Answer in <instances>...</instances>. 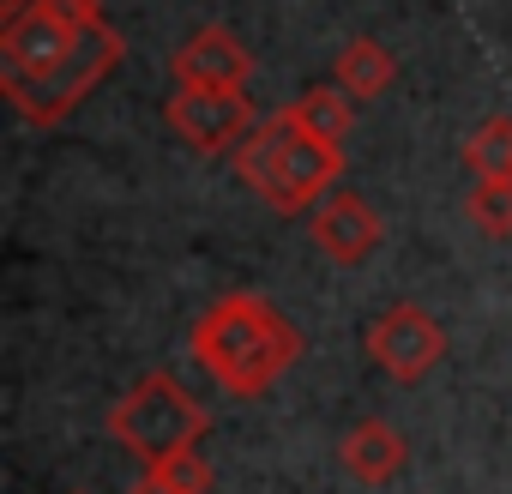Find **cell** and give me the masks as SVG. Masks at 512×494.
<instances>
[{"instance_id":"6da1fadb","label":"cell","mask_w":512,"mask_h":494,"mask_svg":"<svg viewBox=\"0 0 512 494\" xmlns=\"http://www.w3.org/2000/svg\"><path fill=\"white\" fill-rule=\"evenodd\" d=\"M187 350L229 398H266L302 362V332L284 320V308L272 296L241 290V296L211 302L193 320Z\"/></svg>"},{"instance_id":"7a4b0ae2","label":"cell","mask_w":512,"mask_h":494,"mask_svg":"<svg viewBox=\"0 0 512 494\" xmlns=\"http://www.w3.org/2000/svg\"><path fill=\"white\" fill-rule=\"evenodd\" d=\"M235 175L260 193L278 217H308L344 175V145L314 139L290 109L266 115L235 151Z\"/></svg>"},{"instance_id":"3957f363","label":"cell","mask_w":512,"mask_h":494,"mask_svg":"<svg viewBox=\"0 0 512 494\" xmlns=\"http://www.w3.org/2000/svg\"><path fill=\"white\" fill-rule=\"evenodd\" d=\"M103 25V0H7L0 7V85L55 73Z\"/></svg>"},{"instance_id":"277c9868","label":"cell","mask_w":512,"mask_h":494,"mask_svg":"<svg viewBox=\"0 0 512 494\" xmlns=\"http://www.w3.org/2000/svg\"><path fill=\"white\" fill-rule=\"evenodd\" d=\"M211 428V416L199 410V398H187L175 386V374L151 368L139 386H127L109 410V434L139 458V464H163L187 446H199V434Z\"/></svg>"},{"instance_id":"5b68a950","label":"cell","mask_w":512,"mask_h":494,"mask_svg":"<svg viewBox=\"0 0 512 494\" xmlns=\"http://www.w3.org/2000/svg\"><path fill=\"white\" fill-rule=\"evenodd\" d=\"M121 55H127V43H121V31L103 19V25H91V37H85L55 73L25 79V85H0V91H7V103H13L31 127H61V121L121 67Z\"/></svg>"},{"instance_id":"8992f818","label":"cell","mask_w":512,"mask_h":494,"mask_svg":"<svg viewBox=\"0 0 512 494\" xmlns=\"http://www.w3.org/2000/svg\"><path fill=\"white\" fill-rule=\"evenodd\" d=\"M163 115L181 133V145H193L199 157H229L260 127V109H253L247 91H217V85H181L163 103Z\"/></svg>"},{"instance_id":"52a82bcc","label":"cell","mask_w":512,"mask_h":494,"mask_svg":"<svg viewBox=\"0 0 512 494\" xmlns=\"http://www.w3.org/2000/svg\"><path fill=\"white\" fill-rule=\"evenodd\" d=\"M446 356V332L428 308L416 302H392L374 326H368V362L398 380V386H416L422 374H434V362Z\"/></svg>"},{"instance_id":"ba28073f","label":"cell","mask_w":512,"mask_h":494,"mask_svg":"<svg viewBox=\"0 0 512 494\" xmlns=\"http://www.w3.org/2000/svg\"><path fill=\"white\" fill-rule=\"evenodd\" d=\"M308 235H314V247L332 260V266H362L374 247H380V235H386V223L374 217V205L362 199V193H344V187H332L314 211H308Z\"/></svg>"},{"instance_id":"9c48e42d","label":"cell","mask_w":512,"mask_h":494,"mask_svg":"<svg viewBox=\"0 0 512 494\" xmlns=\"http://www.w3.org/2000/svg\"><path fill=\"white\" fill-rule=\"evenodd\" d=\"M169 67L181 85H217V91H247V79H253V55L241 49V37L229 25H199L175 49Z\"/></svg>"},{"instance_id":"30bf717a","label":"cell","mask_w":512,"mask_h":494,"mask_svg":"<svg viewBox=\"0 0 512 494\" xmlns=\"http://www.w3.org/2000/svg\"><path fill=\"white\" fill-rule=\"evenodd\" d=\"M338 464L350 470V482H362V488H386V482L410 464V446H404V434H398L392 422L368 416V422H356V428L338 440Z\"/></svg>"},{"instance_id":"8fae6325","label":"cell","mask_w":512,"mask_h":494,"mask_svg":"<svg viewBox=\"0 0 512 494\" xmlns=\"http://www.w3.org/2000/svg\"><path fill=\"white\" fill-rule=\"evenodd\" d=\"M332 79H338L356 103H368V97H380V91L398 79V61H392L386 43H374V37H350V43L338 49V61H332Z\"/></svg>"},{"instance_id":"7c38bea8","label":"cell","mask_w":512,"mask_h":494,"mask_svg":"<svg viewBox=\"0 0 512 494\" xmlns=\"http://www.w3.org/2000/svg\"><path fill=\"white\" fill-rule=\"evenodd\" d=\"M290 115H296L314 139L344 145V133L356 127V97H350L344 85H314V91H302V97L290 103Z\"/></svg>"},{"instance_id":"4fadbf2b","label":"cell","mask_w":512,"mask_h":494,"mask_svg":"<svg viewBox=\"0 0 512 494\" xmlns=\"http://www.w3.org/2000/svg\"><path fill=\"white\" fill-rule=\"evenodd\" d=\"M211 482H217V470L199 458V446H187V452L151 464V470L133 482V494H211Z\"/></svg>"},{"instance_id":"5bb4252c","label":"cell","mask_w":512,"mask_h":494,"mask_svg":"<svg viewBox=\"0 0 512 494\" xmlns=\"http://www.w3.org/2000/svg\"><path fill=\"white\" fill-rule=\"evenodd\" d=\"M464 211L488 241H512V175H476Z\"/></svg>"},{"instance_id":"9a60e30c","label":"cell","mask_w":512,"mask_h":494,"mask_svg":"<svg viewBox=\"0 0 512 494\" xmlns=\"http://www.w3.org/2000/svg\"><path fill=\"white\" fill-rule=\"evenodd\" d=\"M464 169L470 175H512V115H488L464 139Z\"/></svg>"}]
</instances>
